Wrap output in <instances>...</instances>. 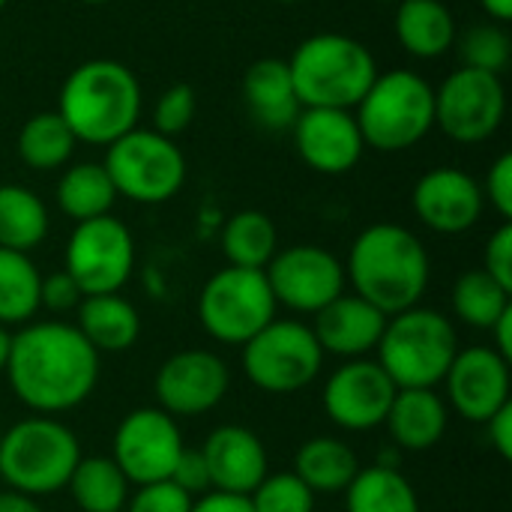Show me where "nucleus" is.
Returning a JSON list of instances; mask_svg holds the SVG:
<instances>
[{
  "instance_id": "nucleus-21",
  "label": "nucleus",
  "mask_w": 512,
  "mask_h": 512,
  "mask_svg": "<svg viewBox=\"0 0 512 512\" xmlns=\"http://www.w3.org/2000/svg\"><path fill=\"white\" fill-rule=\"evenodd\" d=\"M312 333L324 354L342 357V360H360L369 357L378 348V339L384 333L387 315L366 303L357 294H339L333 303H327L318 315H312Z\"/></svg>"
},
{
  "instance_id": "nucleus-41",
  "label": "nucleus",
  "mask_w": 512,
  "mask_h": 512,
  "mask_svg": "<svg viewBox=\"0 0 512 512\" xmlns=\"http://www.w3.org/2000/svg\"><path fill=\"white\" fill-rule=\"evenodd\" d=\"M483 270L512 291V222H501V228L489 237L483 252Z\"/></svg>"
},
{
  "instance_id": "nucleus-11",
  "label": "nucleus",
  "mask_w": 512,
  "mask_h": 512,
  "mask_svg": "<svg viewBox=\"0 0 512 512\" xmlns=\"http://www.w3.org/2000/svg\"><path fill=\"white\" fill-rule=\"evenodd\" d=\"M63 270L84 297L120 294L135 270V237L117 216L78 222L66 240Z\"/></svg>"
},
{
  "instance_id": "nucleus-2",
  "label": "nucleus",
  "mask_w": 512,
  "mask_h": 512,
  "mask_svg": "<svg viewBox=\"0 0 512 512\" xmlns=\"http://www.w3.org/2000/svg\"><path fill=\"white\" fill-rule=\"evenodd\" d=\"M432 261L423 240L396 222H375L363 228L345 261V282L351 294L363 297L387 318L420 306L429 291Z\"/></svg>"
},
{
  "instance_id": "nucleus-37",
  "label": "nucleus",
  "mask_w": 512,
  "mask_h": 512,
  "mask_svg": "<svg viewBox=\"0 0 512 512\" xmlns=\"http://www.w3.org/2000/svg\"><path fill=\"white\" fill-rule=\"evenodd\" d=\"M198 111V96L189 84H171L162 90L153 108V129L165 138H177L189 129Z\"/></svg>"
},
{
  "instance_id": "nucleus-42",
  "label": "nucleus",
  "mask_w": 512,
  "mask_h": 512,
  "mask_svg": "<svg viewBox=\"0 0 512 512\" xmlns=\"http://www.w3.org/2000/svg\"><path fill=\"white\" fill-rule=\"evenodd\" d=\"M171 483H177L183 492H189L192 498L210 492V477H207V465L201 459L198 450H183V456L177 459L174 471H171Z\"/></svg>"
},
{
  "instance_id": "nucleus-12",
  "label": "nucleus",
  "mask_w": 512,
  "mask_h": 512,
  "mask_svg": "<svg viewBox=\"0 0 512 512\" xmlns=\"http://www.w3.org/2000/svg\"><path fill=\"white\" fill-rule=\"evenodd\" d=\"M507 117V87L501 75L459 66L435 87V126L456 144L489 141Z\"/></svg>"
},
{
  "instance_id": "nucleus-3",
  "label": "nucleus",
  "mask_w": 512,
  "mask_h": 512,
  "mask_svg": "<svg viewBox=\"0 0 512 512\" xmlns=\"http://www.w3.org/2000/svg\"><path fill=\"white\" fill-rule=\"evenodd\" d=\"M144 93L135 72L108 57L78 63L57 96V114L66 120L78 144L108 147L132 132L141 120Z\"/></svg>"
},
{
  "instance_id": "nucleus-20",
  "label": "nucleus",
  "mask_w": 512,
  "mask_h": 512,
  "mask_svg": "<svg viewBox=\"0 0 512 512\" xmlns=\"http://www.w3.org/2000/svg\"><path fill=\"white\" fill-rule=\"evenodd\" d=\"M201 459L207 465L210 477V492H228V495H252L255 486L270 474V459L267 447L258 438V432L225 423L216 426L204 444H201Z\"/></svg>"
},
{
  "instance_id": "nucleus-53",
  "label": "nucleus",
  "mask_w": 512,
  "mask_h": 512,
  "mask_svg": "<svg viewBox=\"0 0 512 512\" xmlns=\"http://www.w3.org/2000/svg\"><path fill=\"white\" fill-rule=\"evenodd\" d=\"M0 435H3V429H0Z\"/></svg>"
},
{
  "instance_id": "nucleus-51",
  "label": "nucleus",
  "mask_w": 512,
  "mask_h": 512,
  "mask_svg": "<svg viewBox=\"0 0 512 512\" xmlns=\"http://www.w3.org/2000/svg\"><path fill=\"white\" fill-rule=\"evenodd\" d=\"M381 3H399V0H381Z\"/></svg>"
},
{
  "instance_id": "nucleus-46",
  "label": "nucleus",
  "mask_w": 512,
  "mask_h": 512,
  "mask_svg": "<svg viewBox=\"0 0 512 512\" xmlns=\"http://www.w3.org/2000/svg\"><path fill=\"white\" fill-rule=\"evenodd\" d=\"M0 512H45V510L39 507V501H36V498L6 489V492H0Z\"/></svg>"
},
{
  "instance_id": "nucleus-7",
  "label": "nucleus",
  "mask_w": 512,
  "mask_h": 512,
  "mask_svg": "<svg viewBox=\"0 0 512 512\" xmlns=\"http://www.w3.org/2000/svg\"><path fill=\"white\" fill-rule=\"evenodd\" d=\"M81 459L78 435L57 417H27L0 435V480L21 495L45 498L66 489Z\"/></svg>"
},
{
  "instance_id": "nucleus-31",
  "label": "nucleus",
  "mask_w": 512,
  "mask_h": 512,
  "mask_svg": "<svg viewBox=\"0 0 512 512\" xmlns=\"http://www.w3.org/2000/svg\"><path fill=\"white\" fill-rule=\"evenodd\" d=\"M219 246H222L228 267L264 270L279 252V231L267 213L240 210L222 225Z\"/></svg>"
},
{
  "instance_id": "nucleus-16",
  "label": "nucleus",
  "mask_w": 512,
  "mask_h": 512,
  "mask_svg": "<svg viewBox=\"0 0 512 512\" xmlns=\"http://www.w3.org/2000/svg\"><path fill=\"white\" fill-rule=\"evenodd\" d=\"M396 399V384L378 366L375 357L345 360L333 369L321 390L324 414L345 432H369L384 426Z\"/></svg>"
},
{
  "instance_id": "nucleus-23",
  "label": "nucleus",
  "mask_w": 512,
  "mask_h": 512,
  "mask_svg": "<svg viewBox=\"0 0 512 512\" xmlns=\"http://www.w3.org/2000/svg\"><path fill=\"white\" fill-rule=\"evenodd\" d=\"M243 102L255 117V123H261L264 129H276V132L291 129L303 105L297 99L288 60L279 57L255 60L243 75Z\"/></svg>"
},
{
  "instance_id": "nucleus-50",
  "label": "nucleus",
  "mask_w": 512,
  "mask_h": 512,
  "mask_svg": "<svg viewBox=\"0 0 512 512\" xmlns=\"http://www.w3.org/2000/svg\"><path fill=\"white\" fill-rule=\"evenodd\" d=\"M273 3H300V0H273Z\"/></svg>"
},
{
  "instance_id": "nucleus-40",
  "label": "nucleus",
  "mask_w": 512,
  "mask_h": 512,
  "mask_svg": "<svg viewBox=\"0 0 512 512\" xmlns=\"http://www.w3.org/2000/svg\"><path fill=\"white\" fill-rule=\"evenodd\" d=\"M81 300H84V294H81V288L72 282V276L66 270L42 276V282H39V309L63 315V312H75Z\"/></svg>"
},
{
  "instance_id": "nucleus-30",
  "label": "nucleus",
  "mask_w": 512,
  "mask_h": 512,
  "mask_svg": "<svg viewBox=\"0 0 512 512\" xmlns=\"http://www.w3.org/2000/svg\"><path fill=\"white\" fill-rule=\"evenodd\" d=\"M75 147L78 141L57 111H36L33 117L21 123L18 138H15L21 165H27L30 171H42V174L66 168Z\"/></svg>"
},
{
  "instance_id": "nucleus-18",
  "label": "nucleus",
  "mask_w": 512,
  "mask_h": 512,
  "mask_svg": "<svg viewBox=\"0 0 512 512\" xmlns=\"http://www.w3.org/2000/svg\"><path fill=\"white\" fill-rule=\"evenodd\" d=\"M414 216L441 237H456L471 231L486 210L483 186L474 174L441 165L426 171L411 192Z\"/></svg>"
},
{
  "instance_id": "nucleus-6",
  "label": "nucleus",
  "mask_w": 512,
  "mask_h": 512,
  "mask_svg": "<svg viewBox=\"0 0 512 512\" xmlns=\"http://www.w3.org/2000/svg\"><path fill=\"white\" fill-rule=\"evenodd\" d=\"M366 147L402 153L435 129V87L414 69L378 72L354 108Z\"/></svg>"
},
{
  "instance_id": "nucleus-10",
  "label": "nucleus",
  "mask_w": 512,
  "mask_h": 512,
  "mask_svg": "<svg viewBox=\"0 0 512 512\" xmlns=\"http://www.w3.org/2000/svg\"><path fill=\"white\" fill-rule=\"evenodd\" d=\"M276 300L264 270L222 267L198 294V321L219 345H246L276 318Z\"/></svg>"
},
{
  "instance_id": "nucleus-47",
  "label": "nucleus",
  "mask_w": 512,
  "mask_h": 512,
  "mask_svg": "<svg viewBox=\"0 0 512 512\" xmlns=\"http://www.w3.org/2000/svg\"><path fill=\"white\" fill-rule=\"evenodd\" d=\"M480 6L489 15V21L507 24L512 18V0H480Z\"/></svg>"
},
{
  "instance_id": "nucleus-36",
  "label": "nucleus",
  "mask_w": 512,
  "mask_h": 512,
  "mask_svg": "<svg viewBox=\"0 0 512 512\" xmlns=\"http://www.w3.org/2000/svg\"><path fill=\"white\" fill-rule=\"evenodd\" d=\"M315 498L318 495L294 471H279L255 486L249 504L255 512H315Z\"/></svg>"
},
{
  "instance_id": "nucleus-17",
  "label": "nucleus",
  "mask_w": 512,
  "mask_h": 512,
  "mask_svg": "<svg viewBox=\"0 0 512 512\" xmlns=\"http://www.w3.org/2000/svg\"><path fill=\"white\" fill-rule=\"evenodd\" d=\"M441 384L447 390V408L477 426L512 402L510 360H504L492 345L459 348Z\"/></svg>"
},
{
  "instance_id": "nucleus-33",
  "label": "nucleus",
  "mask_w": 512,
  "mask_h": 512,
  "mask_svg": "<svg viewBox=\"0 0 512 512\" xmlns=\"http://www.w3.org/2000/svg\"><path fill=\"white\" fill-rule=\"evenodd\" d=\"M42 273L30 255L0 246V327H24L39 312Z\"/></svg>"
},
{
  "instance_id": "nucleus-8",
  "label": "nucleus",
  "mask_w": 512,
  "mask_h": 512,
  "mask_svg": "<svg viewBox=\"0 0 512 512\" xmlns=\"http://www.w3.org/2000/svg\"><path fill=\"white\" fill-rule=\"evenodd\" d=\"M324 357L312 327L294 318H273L240 345L243 375L270 396H291L312 387L324 369Z\"/></svg>"
},
{
  "instance_id": "nucleus-25",
  "label": "nucleus",
  "mask_w": 512,
  "mask_h": 512,
  "mask_svg": "<svg viewBox=\"0 0 512 512\" xmlns=\"http://www.w3.org/2000/svg\"><path fill=\"white\" fill-rule=\"evenodd\" d=\"M75 327L99 357L123 354L141 336V315L123 294H96L78 303Z\"/></svg>"
},
{
  "instance_id": "nucleus-39",
  "label": "nucleus",
  "mask_w": 512,
  "mask_h": 512,
  "mask_svg": "<svg viewBox=\"0 0 512 512\" xmlns=\"http://www.w3.org/2000/svg\"><path fill=\"white\" fill-rule=\"evenodd\" d=\"M483 186V198L501 216V222H512V153H501L492 165Z\"/></svg>"
},
{
  "instance_id": "nucleus-15",
  "label": "nucleus",
  "mask_w": 512,
  "mask_h": 512,
  "mask_svg": "<svg viewBox=\"0 0 512 512\" xmlns=\"http://www.w3.org/2000/svg\"><path fill=\"white\" fill-rule=\"evenodd\" d=\"M231 387L228 363L207 348H183L162 360L153 378L156 408L180 417H201L222 405Z\"/></svg>"
},
{
  "instance_id": "nucleus-9",
  "label": "nucleus",
  "mask_w": 512,
  "mask_h": 512,
  "mask_svg": "<svg viewBox=\"0 0 512 512\" xmlns=\"http://www.w3.org/2000/svg\"><path fill=\"white\" fill-rule=\"evenodd\" d=\"M102 165L114 183L117 198H129L135 204L171 201L183 189L189 174L186 156L177 141L141 126L108 144Z\"/></svg>"
},
{
  "instance_id": "nucleus-52",
  "label": "nucleus",
  "mask_w": 512,
  "mask_h": 512,
  "mask_svg": "<svg viewBox=\"0 0 512 512\" xmlns=\"http://www.w3.org/2000/svg\"><path fill=\"white\" fill-rule=\"evenodd\" d=\"M6 3H9V0H0V9H3V6H6Z\"/></svg>"
},
{
  "instance_id": "nucleus-28",
  "label": "nucleus",
  "mask_w": 512,
  "mask_h": 512,
  "mask_svg": "<svg viewBox=\"0 0 512 512\" xmlns=\"http://www.w3.org/2000/svg\"><path fill=\"white\" fill-rule=\"evenodd\" d=\"M51 231V216L45 201L21 186V183H3L0 186V246L12 252L30 255L45 243Z\"/></svg>"
},
{
  "instance_id": "nucleus-1",
  "label": "nucleus",
  "mask_w": 512,
  "mask_h": 512,
  "mask_svg": "<svg viewBox=\"0 0 512 512\" xmlns=\"http://www.w3.org/2000/svg\"><path fill=\"white\" fill-rule=\"evenodd\" d=\"M99 354L66 321H30L12 333L6 378L15 399L42 417L84 405L99 384Z\"/></svg>"
},
{
  "instance_id": "nucleus-5",
  "label": "nucleus",
  "mask_w": 512,
  "mask_h": 512,
  "mask_svg": "<svg viewBox=\"0 0 512 512\" xmlns=\"http://www.w3.org/2000/svg\"><path fill=\"white\" fill-rule=\"evenodd\" d=\"M456 354V324L429 306L390 315L375 348V360L396 390H438Z\"/></svg>"
},
{
  "instance_id": "nucleus-14",
  "label": "nucleus",
  "mask_w": 512,
  "mask_h": 512,
  "mask_svg": "<svg viewBox=\"0 0 512 512\" xmlns=\"http://www.w3.org/2000/svg\"><path fill=\"white\" fill-rule=\"evenodd\" d=\"M276 306L297 315H318L327 303L345 294V264L324 246L297 243L279 249L264 267Z\"/></svg>"
},
{
  "instance_id": "nucleus-13",
  "label": "nucleus",
  "mask_w": 512,
  "mask_h": 512,
  "mask_svg": "<svg viewBox=\"0 0 512 512\" xmlns=\"http://www.w3.org/2000/svg\"><path fill=\"white\" fill-rule=\"evenodd\" d=\"M183 450L186 441L177 420L153 405L129 411L117 423L111 438V459L123 471L129 486L171 480V471Z\"/></svg>"
},
{
  "instance_id": "nucleus-19",
  "label": "nucleus",
  "mask_w": 512,
  "mask_h": 512,
  "mask_svg": "<svg viewBox=\"0 0 512 512\" xmlns=\"http://www.w3.org/2000/svg\"><path fill=\"white\" fill-rule=\"evenodd\" d=\"M291 135L303 165L327 177L354 171L366 153L357 117L345 108H303L291 126Z\"/></svg>"
},
{
  "instance_id": "nucleus-27",
  "label": "nucleus",
  "mask_w": 512,
  "mask_h": 512,
  "mask_svg": "<svg viewBox=\"0 0 512 512\" xmlns=\"http://www.w3.org/2000/svg\"><path fill=\"white\" fill-rule=\"evenodd\" d=\"M54 198L60 213L78 225L87 219L108 216L117 201V192L102 162H75L63 168Z\"/></svg>"
},
{
  "instance_id": "nucleus-24",
  "label": "nucleus",
  "mask_w": 512,
  "mask_h": 512,
  "mask_svg": "<svg viewBox=\"0 0 512 512\" xmlns=\"http://www.w3.org/2000/svg\"><path fill=\"white\" fill-rule=\"evenodd\" d=\"M393 30L405 54L417 60H438L453 51L456 18L444 0H399L393 15Z\"/></svg>"
},
{
  "instance_id": "nucleus-44",
  "label": "nucleus",
  "mask_w": 512,
  "mask_h": 512,
  "mask_svg": "<svg viewBox=\"0 0 512 512\" xmlns=\"http://www.w3.org/2000/svg\"><path fill=\"white\" fill-rule=\"evenodd\" d=\"M189 512H255L246 495H228V492H204L192 501Z\"/></svg>"
},
{
  "instance_id": "nucleus-4",
  "label": "nucleus",
  "mask_w": 512,
  "mask_h": 512,
  "mask_svg": "<svg viewBox=\"0 0 512 512\" xmlns=\"http://www.w3.org/2000/svg\"><path fill=\"white\" fill-rule=\"evenodd\" d=\"M288 69L303 108L354 111L378 75V60L360 39L327 30L303 39Z\"/></svg>"
},
{
  "instance_id": "nucleus-22",
  "label": "nucleus",
  "mask_w": 512,
  "mask_h": 512,
  "mask_svg": "<svg viewBox=\"0 0 512 512\" xmlns=\"http://www.w3.org/2000/svg\"><path fill=\"white\" fill-rule=\"evenodd\" d=\"M384 426L399 450L426 453L447 435L450 408L438 390H396Z\"/></svg>"
},
{
  "instance_id": "nucleus-32",
  "label": "nucleus",
  "mask_w": 512,
  "mask_h": 512,
  "mask_svg": "<svg viewBox=\"0 0 512 512\" xmlns=\"http://www.w3.org/2000/svg\"><path fill=\"white\" fill-rule=\"evenodd\" d=\"M66 492L81 512H123L129 501V480L111 456H81L69 474Z\"/></svg>"
},
{
  "instance_id": "nucleus-45",
  "label": "nucleus",
  "mask_w": 512,
  "mask_h": 512,
  "mask_svg": "<svg viewBox=\"0 0 512 512\" xmlns=\"http://www.w3.org/2000/svg\"><path fill=\"white\" fill-rule=\"evenodd\" d=\"M492 336V348L504 357V360H512V306L492 324L489 330Z\"/></svg>"
},
{
  "instance_id": "nucleus-29",
  "label": "nucleus",
  "mask_w": 512,
  "mask_h": 512,
  "mask_svg": "<svg viewBox=\"0 0 512 512\" xmlns=\"http://www.w3.org/2000/svg\"><path fill=\"white\" fill-rule=\"evenodd\" d=\"M342 495L348 512H420L417 489L393 465L360 468Z\"/></svg>"
},
{
  "instance_id": "nucleus-34",
  "label": "nucleus",
  "mask_w": 512,
  "mask_h": 512,
  "mask_svg": "<svg viewBox=\"0 0 512 512\" xmlns=\"http://www.w3.org/2000/svg\"><path fill=\"white\" fill-rule=\"evenodd\" d=\"M512 291H507L501 282H495L483 267L462 273L453 282L450 291V306L456 321H462L471 330H492V324L512 306Z\"/></svg>"
},
{
  "instance_id": "nucleus-43",
  "label": "nucleus",
  "mask_w": 512,
  "mask_h": 512,
  "mask_svg": "<svg viewBox=\"0 0 512 512\" xmlns=\"http://www.w3.org/2000/svg\"><path fill=\"white\" fill-rule=\"evenodd\" d=\"M483 426H486L489 447H492L504 462H510L512 459V402L510 405H504L498 414H492Z\"/></svg>"
},
{
  "instance_id": "nucleus-38",
  "label": "nucleus",
  "mask_w": 512,
  "mask_h": 512,
  "mask_svg": "<svg viewBox=\"0 0 512 512\" xmlns=\"http://www.w3.org/2000/svg\"><path fill=\"white\" fill-rule=\"evenodd\" d=\"M192 501L195 498L189 492H183L177 483L159 480V483L135 486L123 512H189Z\"/></svg>"
},
{
  "instance_id": "nucleus-48",
  "label": "nucleus",
  "mask_w": 512,
  "mask_h": 512,
  "mask_svg": "<svg viewBox=\"0 0 512 512\" xmlns=\"http://www.w3.org/2000/svg\"><path fill=\"white\" fill-rule=\"evenodd\" d=\"M9 345H12V333L0 327V375L6 372V363H9Z\"/></svg>"
},
{
  "instance_id": "nucleus-49",
  "label": "nucleus",
  "mask_w": 512,
  "mask_h": 512,
  "mask_svg": "<svg viewBox=\"0 0 512 512\" xmlns=\"http://www.w3.org/2000/svg\"><path fill=\"white\" fill-rule=\"evenodd\" d=\"M78 3H84V6H102V3H111V0H78Z\"/></svg>"
},
{
  "instance_id": "nucleus-26",
  "label": "nucleus",
  "mask_w": 512,
  "mask_h": 512,
  "mask_svg": "<svg viewBox=\"0 0 512 512\" xmlns=\"http://www.w3.org/2000/svg\"><path fill=\"white\" fill-rule=\"evenodd\" d=\"M360 471V459L342 438L315 435L294 453V474L315 495H342Z\"/></svg>"
},
{
  "instance_id": "nucleus-35",
  "label": "nucleus",
  "mask_w": 512,
  "mask_h": 512,
  "mask_svg": "<svg viewBox=\"0 0 512 512\" xmlns=\"http://www.w3.org/2000/svg\"><path fill=\"white\" fill-rule=\"evenodd\" d=\"M453 48H456L462 66L480 69V72H492V75H504V69L510 66L512 60L510 33L498 21L471 24L468 30L456 33Z\"/></svg>"
}]
</instances>
